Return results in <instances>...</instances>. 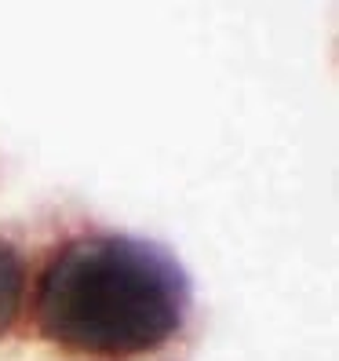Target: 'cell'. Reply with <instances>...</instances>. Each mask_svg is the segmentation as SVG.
<instances>
[{"label":"cell","mask_w":339,"mask_h":361,"mask_svg":"<svg viewBox=\"0 0 339 361\" xmlns=\"http://www.w3.org/2000/svg\"><path fill=\"white\" fill-rule=\"evenodd\" d=\"M33 336L58 361H175L194 336V285L164 245L121 230H77L30 288Z\"/></svg>","instance_id":"obj_1"},{"label":"cell","mask_w":339,"mask_h":361,"mask_svg":"<svg viewBox=\"0 0 339 361\" xmlns=\"http://www.w3.org/2000/svg\"><path fill=\"white\" fill-rule=\"evenodd\" d=\"M30 295V267L26 256L8 238H0V339H8Z\"/></svg>","instance_id":"obj_2"}]
</instances>
